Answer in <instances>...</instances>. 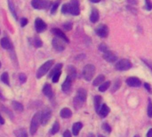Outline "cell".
<instances>
[{"mask_svg": "<svg viewBox=\"0 0 152 137\" xmlns=\"http://www.w3.org/2000/svg\"><path fill=\"white\" fill-rule=\"evenodd\" d=\"M86 96H87V93L85 89L80 88L77 90V96L74 99V103L76 108H79L80 106H82V103H84L86 101Z\"/></svg>", "mask_w": 152, "mask_h": 137, "instance_id": "obj_1", "label": "cell"}, {"mask_svg": "<svg viewBox=\"0 0 152 137\" xmlns=\"http://www.w3.org/2000/svg\"><path fill=\"white\" fill-rule=\"evenodd\" d=\"M95 74V67L93 64H87L84 67L83 77L86 81H91Z\"/></svg>", "mask_w": 152, "mask_h": 137, "instance_id": "obj_2", "label": "cell"}, {"mask_svg": "<svg viewBox=\"0 0 152 137\" xmlns=\"http://www.w3.org/2000/svg\"><path fill=\"white\" fill-rule=\"evenodd\" d=\"M53 62H54L53 60H49V61L45 62L38 69V70H37V78H42L43 76H45V75L49 71V70L52 68Z\"/></svg>", "mask_w": 152, "mask_h": 137, "instance_id": "obj_3", "label": "cell"}, {"mask_svg": "<svg viewBox=\"0 0 152 137\" xmlns=\"http://www.w3.org/2000/svg\"><path fill=\"white\" fill-rule=\"evenodd\" d=\"M40 116H41V113L40 112H37L34 116H33V119L31 120V125H30V134L32 136H34L36 134V132L37 131L38 129V127H39V124H40Z\"/></svg>", "mask_w": 152, "mask_h": 137, "instance_id": "obj_4", "label": "cell"}, {"mask_svg": "<svg viewBox=\"0 0 152 137\" xmlns=\"http://www.w3.org/2000/svg\"><path fill=\"white\" fill-rule=\"evenodd\" d=\"M131 68H132V63L127 59H122V60L118 61L116 64V69L120 71L128 70Z\"/></svg>", "mask_w": 152, "mask_h": 137, "instance_id": "obj_5", "label": "cell"}, {"mask_svg": "<svg viewBox=\"0 0 152 137\" xmlns=\"http://www.w3.org/2000/svg\"><path fill=\"white\" fill-rule=\"evenodd\" d=\"M69 5V13L72 15H78L80 13L79 10V2L78 0H71Z\"/></svg>", "mask_w": 152, "mask_h": 137, "instance_id": "obj_6", "label": "cell"}, {"mask_svg": "<svg viewBox=\"0 0 152 137\" xmlns=\"http://www.w3.org/2000/svg\"><path fill=\"white\" fill-rule=\"evenodd\" d=\"M51 116H52V112H51V110L46 108L43 111V112L41 113V116H40V123L43 125V126H45L47 125V123L49 122L50 119H51Z\"/></svg>", "mask_w": 152, "mask_h": 137, "instance_id": "obj_7", "label": "cell"}, {"mask_svg": "<svg viewBox=\"0 0 152 137\" xmlns=\"http://www.w3.org/2000/svg\"><path fill=\"white\" fill-rule=\"evenodd\" d=\"M49 4L50 3L45 0H32L31 1V4H32L33 8L38 9V10L46 8L49 5Z\"/></svg>", "mask_w": 152, "mask_h": 137, "instance_id": "obj_8", "label": "cell"}, {"mask_svg": "<svg viewBox=\"0 0 152 137\" xmlns=\"http://www.w3.org/2000/svg\"><path fill=\"white\" fill-rule=\"evenodd\" d=\"M96 34L101 37H106L109 35V28L107 27V25L104 24H101L98 26V28L95 30Z\"/></svg>", "mask_w": 152, "mask_h": 137, "instance_id": "obj_9", "label": "cell"}, {"mask_svg": "<svg viewBox=\"0 0 152 137\" xmlns=\"http://www.w3.org/2000/svg\"><path fill=\"white\" fill-rule=\"evenodd\" d=\"M35 28L37 33H41L46 29V23L40 18H37L35 21Z\"/></svg>", "mask_w": 152, "mask_h": 137, "instance_id": "obj_10", "label": "cell"}, {"mask_svg": "<svg viewBox=\"0 0 152 137\" xmlns=\"http://www.w3.org/2000/svg\"><path fill=\"white\" fill-rule=\"evenodd\" d=\"M103 59L105 61H107L108 62H117L118 57L112 52L108 50L107 52L103 53Z\"/></svg>", "mask_w": 152, "mask_h": 137, "instance_id": "obj_11", "label": "cell"}, {"mask_svg": "<svg viewBox=\"0 0 152 137\" xmlns=\"http://www.w3.org/2000/svg\"><path fill=\"white\" fill-rule=\"evenodd\" d=\"M126 84L131 87H139L141 86V80L137 78L132 77L126 79Z\"/></svg>", "mask_w": 152, "mask_h": 137, "instance_id": "obj_12", "label": "cell"}, {"mask_svg": "<svg viewBox=\"0 0 152 137\" xmlns=\"http://www.w3.org/2000/svg\"><path fill=\"white\" fill-rule=\"evenodd\" d=\"M52 32L58 37V38H61V39H62L63 41H65V42H67V43H69V38L66 37V35L60 29H56V28H54V29H52Z\"/></svg>", "mask_w": 152, "mask_h": 137, "instance_id": "obj_13", "label": "cell"}, {"mask_svg": "<svg viewBox=\"0 0 152 137\" xmlns=\"http://www.w3.org/2000/svg\"><path fill=\"white\" fill-rule=\"evenodd\" d=\"M53 46L54 47V49L56 50V51H58V52H61V51H63L64 50V45H63V44H62V42L61 41V39L60 38H53Z\"/></svg>", "mask_w": 152, "mask_h": 137, "instance_id": "obj_14", "label": "cell"}, {"mask_svg": "<svg viewBox=\"0 0 152 137\" xmlns=\"http://www.w3.org/2000/svg\"><path fill=\"white\" fill-rule=\"evenodd\" d=\"M72 80H73V79H72L71 77H69V76L67 77L66 80L64 81V83H63L62 86H61V88H62V91H63V92H65V93L69 92V90L70 89L71 85H72Z\"/></svg>", "mask_w": 152, "mask_h": 137, "instance_id": "obj_15", "label": "cell"}, {"mask_svg": "<svg viewBox=\"0 0 152 137\" xmlns=\"http://www.w3.org/2000/svg\"><path fill=\"white\" fill-rule=\"evenodd\" d=\"M1 45L4 49H7V50H10L12 48V42L8 37H3L1 39Z\"/></svg>", "mask_w": 152, "mask_h": 137, "instance_id": "obj_16", "label": "cell"}, {"mask_svg": "<svg viewBox=\"0 0 152 137\" xmlns=\"http://www.w3.org/2000/svg\"><path fill=\"white\" fill-rule=\"evenodd\" d=\"M110 108L107 106V104H105V103H103L102 106H101V109H100V111H99V114H100V116L102 117V118H105L106 116H108V114L110 113Z\"/></svg>", "mask_w": 152, "mask_h": 137, "instance_id": "obj_17", "label": "cell"}, {"mask_svg": "<svg viewBox=\"0 0 152 137\" xmlns=\"http://www.w3.org/2000/svg\"><path fill=\"white\" fill-rule=\"evenodd\" d=\"M43 93L45 95H46L47 97L51 98L53 96V90H52V86L49 84H45V86L43 87Z\"/></svg>", "mask_w": 152, "mask_h": 137, "instance_id": "obj_18", "label": "cell"}, {"mask_svg": "<svg viewBox=\"0 0 152 137\" xmlns=\"http://www.w3.org/2000/svg\"><path fill=\"white\" fill-rule=\"evenodd\" d=\"M83 127V124L81 122H77L73 125L72 127V133L74 136H77L79 134V131L82 129Z\"/></svg>", "mask_w": 152, "mask_h": 137, "instance_id": "obj_19", "label": "cell"}, {"mask_svg": "<svg viewBox=\"0 0 152 137\" xmlns=\"http://www.w3.org/2000/svg\"><path fill=\"white\" fill-rule=\"evenodd\" d=\"M60 115H61V117L63 118V119H69V118L71 117L72 112H71V111H70L69 108H64V109H62V110L61 111Z\"/></svg>", "mask_w": 152, "mask_h": 137, "instance_id": "obj_20", "label": "cell"}, {"mask_svg": "<svg viewBox=\"0 0 152 137\" xmlns=\"http://www.w3.org/2000/svg\"><path fill=\"white\" fill-rule=\"evenodd\" d=\"M102 106V97L100 95H96L94 97V108L96 112H99Z\"/></svg>", "mask_w": 152, "mask_h": 137, "instance_id": "obj_21", "label": "cell"}, {"mask_svg": "<svg viewBox=\"0 0 152 137\" xmlns=\"http://www.w3.org/2000/svg\"><path fill=\"white\" fill-rule=\"evenodd\" d=\"M98 20H99V12L96 9H93L91 15H90V21L94 23V22L98 21Z\"/></svg>", "mask_w": 152, "mask_h": 137, "instance_id": "obj_22", "label": "cell"}, {"mask_svg": "<svg viewBox=\"0 0 152 137\" xmlns=\"http://www.w3.org/2000/svg\"><path fill=\"white\" fill-rule=\"evenodd\" d=\"M104 80H105V77L103 76V75H99L94 80V86H100V85H102L103 82H104Z\"/></svg>", "mask_w": 152, "mask_h": 137, "instance_id": "obj_23", "label": "cell"}, {"mask_svg": "<svg viewBox=\"0 0 152 137\" xmlns=\"http://www.w3.org/2000/svg\"><path fill=\"white\" fill-rule=\"evenodd\" d=\"M14 135H15V136L16 137H28L27 131H26L24 128L17 129V130L14 132Z\"/></svg>", "mask_w": 152, "mask_h": 137, "instance_id": "obj_24", "label": "cell"}, {"mask_svg": "<svg viewBox=\"0 0 152 137\" xmlns=\"http://www.w3.org/2000/svg\"><path fill=\"white\" fill-rule=\"evenodd\" d=\"M12 106H13V109H14L16 111H18V112H21V111H23V110H24L23 105H22L21 103H18V102H12Z\"/></svg>", "mask_w": 152, "mask_h": 137, "instance_id": "obj_25", "label": "cell"}, {"mask_svg": "<svg viewBox=\"0 0 152 137\" xmlns=\"http://www.w3.org/2000/svg\"><path fill=\"white\" fill-rule=\"evenodd\" d=\"M59 130H60V124H59L58 121H55L54 124H53V127H52V129H51V131H50V134L52 136H53L56 133H58Z\"/></svg>", "mask_w": 152, "mask_h": 137, "instance_id": "obj_26", "label": "cell"}, {"mask_svg": "<svg viewBox=\"0 0 152 137\" xmlns=\"http://www.w3.org/2000/svg\"><path fill=\"white\" fill-rule=\"evenodd\" d=\"M61 68H62V64L61 63H58L53 70H52V71L50 72V74H49V77H53L55 73H57V72H59V71H61Z\"/></svg>", "mask_w": 152, "mask_h": 137, "instance_id": "obj_27", "label": "cell"}, {"mask_svg": "<svg viewBox=\"0 0 152 137\" xmlns=\"http://www.w3.org/2000/svg\"><path fill=\"white\" fill-rule=\"evenodd\" d=\"M110 86V81L103 82L102 85H100V86H99V91H101V92H105V91H107V90L109 89Z\"/></svg>", "mask_w": 152, "mask_h": 137, "instance_id": "obj_28", "label": "cell"}, {"mask_svg": "<svg viewBox=\"0 0 152 137\" xmlns=\"http://www.w3.org/2000/svg\"><path fill=\"white\" fill-rule=\"evenodd\" d=\"M1 80L3 83H4L5 85L9 86L10 85V81H9V76H8V73L7 72H4L2 75H1Z\"/></svg>", "mask_w": 152, "mask_h": 137, "instance_id": "obj_29", "label": "cell"}, {"mask_svg": "<svg viewBox=\"0 0 152 137\" xmlns=\"http://www.w3.org/2000/svg\"><path fill=\"white\" fill-rule=\"evenodd\" d=\"M8 4H9V8L12 12V14L13 15L14 19H17V14H16V12H15V8H14V4L12 3V0H8Z\"/></svg>", "mask_w": 152, "mask_h": 137, "instance_id": "obj_30", "label": "cell"}, {"mask_svg": "<svg viewBox=\"0 0 152 137\" xmlns=\"http://www.w3.org/2000/svg\"><path fill=\"white\" fill-rule=\"evenodd\" d=\"M69 69H68V70H69V77H71L72 78V79H74L75 78H76V75H77V73H76V69H75V67H73V66H69L68 67Z\"/></svg>", "mask_w": 152, "mask_h": 137, "instance_id": "obj_31", "label": "cell"}, {"mask_svg": "<svg viewBox=\"0 0 152 137\" xmlns=\"http://www.w3.org/2000/svg\"><path fill=\"white\" fill-rule=\"evenodd\" d=\"M60 3H61V0H58V1H56V2H54V3L53 4L52 8H51V12H52V13H54V12H56L57 8L59 7Z\"/></svg>", "mask_w": 152, "mask_h": 137, "instance_id": "obj_32", "label": "cell"}, {"mask_svg": "<svg viewBox=\"0 0 152 137\" xmlns=\"http://www.w3.org/2000/svg\"><path fill=\"white\" fill-rule=\"evenodd\" d=\"M121 86V80L120 79H117L114 83V86L112 88V92H116Z\"/></svg>", "mask_w": 152, "mask_h": 137, "instance_id": "obj_33", "label": "cell"}, {"mask_svg": "<svg viewBox=\"0 0 152 137\" xmlns=\"http://www.w3.org/2000/svg\"><path fill=\"white\" fill-rule=\"evenodd\" d=\"M34 45H35V46L37 48H39V47H41L43 45V43H42V41H41V39L39 37H36L34 39Z\"/></svg>", "mask_w": 152, "mask_h": 137, "instance_id": "obj_34", "label": "cell"}, {"mask_svg": "<svg viewBox=\"0 0 152 137\" xmlns=\"http://www.w3.org/2000/svg\"><path fill=\"white\" fill-rule=\"evenodd\" d=\"M148 116L150 118H152V103L151 100H149V104H148V109H147Z\"/></svg>", "mask_w": 152, "mask_h": 137, "instance_id": "obj_35", "label": "cell"}, {"mask_svg": "<svg viewBox=\"0 0 152 137\" xmlns=\"http://www.w3.org/2000/svg\"><path fill=\"white\" fill-rule=\"evenodd\" d=\"M61 71H59V72H57V73H55L52 78H53V83H57L58 81H59V79H60V77H61Z\"/></svg>", "mask_w": 152, "mask_h": 137, "instance_id": "obj_36", "label": "cell"}, {"mask_svg": "<svg viewBox=\"0 0 152 137\" xmlns=\"http://www.w3.org/2000/svg\"><path fill=\"white\" fill-rule=\"evenodd\" d=\"M102 129L105 130L107 133H110V132H111V127H110V126H109L107 123L102 124Z\"/></svg>", "mask_w": 152, "mask_h": 137, "instance_id": "obj_37", "label": "cell"}, {"mask_svg": "<svg viewBox=\"0 0 152 137\" xmlns=\"http://www.w3.org/2000/svg\"><path fill=\"white\" fill-rule=\"evenodd\" d=\"M61 12L66 14V13H69V5L68 4H65L62 5V8H61Z\"/></svg>", "mask_w": 152, "mask_h": 137, "instance_id": "obj_38", "label": "cell"}, {"mask_svg": "<svg viewBox=\"0 0 152 137\" xmlns=\"http://www.w3.org/2000/svg\"><path fill=\"white\" fill-rule=\"evenodd\" d=\"M99 50L102 51V53H105V52L108 51V47H107V45H106L105 44H101V45H99Z\"/></svg>", "mask_w": 152, "mask_h": 137, "instance_id": "obj_39", "label": "cell"}, {"mask_svg": "<svg viewBox=\"0 0 152 137\" xmlns=\"http://www.w3.org/2000/svg\"><path fill=\"white\" fill-rule=\"evenodd\" d=\"M63 28L66 30H70L72 29V23L71 22H67V23L63 24Z\"/></svg>", "mask_w": 152, "mask_h": 137, "instance_id": "obj_40", "label": "cell"}, {"mask_svg": "<svg viewBox=\"0 0 152 137\" xmlns=\"http://www.w3.org/2000/svg\"><path fill=\"white\" fill-rule=\"evenodd\" d=\"M145 4H146V9L151 11L152 9V3L151 0H145Z\"/></svg>", "mask_w": 152, "mask_h": 137, "instance_id": "obj_41", "label": "cell"}, {"mask_svg": "<svg viewBox=\"0 0 152 137\" xmlns=\"http://www.w3.org/2000/svg\"><path fill=\"white\" fill-rule=\"evenodd\" d=\"M20 81L23 84V83H25L26 82V80H27V77H26V75L24 74V73H21V74H20Z\"/></svg>", "mask_w": 152, "mask_h": 137, "instance_id": "obj_42", "label": "cell"}, {"mask_svg": "<svg viewBox=\"0 0 152 137\" xmlns=\"http://www.w3.org/2000/svg\"><path fill=\"white\" fill-rule=\"evenodd\" d=\"M144 86H145V88H146V90L150 93V94H151L152 91H151V86H150V84L149 83H145L144 84Z\"/></svg>", "mask_w": 152, "mask_h": 137, "instance_id": "obj_43", "label": "cell"}, {"mask_svg": "<svg viewBox=\"0 0 152 137\" xmlns=\"http://www.w3.org/2000/svg\"><path fill=\"white\" fill-rule=\"evenodd\" d=\"M27 23H28V20H27L26 18H22L21 21H20V25H21V27H25V26L27 25Z\"/></svg>", "mask_w": 152, "mask_h": 137, "instance_id": "obj_44", "label": "cell"}, {"mask_svg": "<svg viewBox=\"0 0 152 137\" xmlns=\"http://www.w3.org/2000/svg\"><path fill=\"white\" fill-rule=\"evenodd\" d=\"M63 137H71V133H70L69 130H66V131L64 132Z\"/></svg>", "mask_w": 152, "mask_h": 137, "instance_id": "obj_45", "label": "cell"}, {"mask_svg": "<svg viewBox=\"0 0 152 137\" xmlns=\"http://www.w3.org/2000/svg\"><path fill=\"white\" fill-rule=\"evenodd\" d=\"M127 2L130 4H137V0H127Z\"/></svg>", "mask_w": 152, "mask_h": 137, "instance_id": "obj_46", "label": "cell"}, {"mask_svg": "<svg viewBox=\"0 0 152 137\" xmlns=\"http://www.w3.org/2000/svg\"><path fill=\"white\" fill-rule=\"evenodd\" d=\"M147 137H152V128L149 130V132L147 134Z\"/></svg>", "mask_w": 152, "mask_h": 137, "instance_id": "obj_47", "label": "cell"}, {"mask_svg": "<svg viewBox=\"0 0 152 137\" xmlns=\"http://www.w3.org/2000/svg\"><path fill=\"white\" fill-rule=\"evenodd\" d=\"M0 124H2V125L4 124V119L1 116H0Z\"/></svg>", "mask_w": 152, "mask_h": 137, "instance_id": "obj_48", "label": "cell"}, {"mask_svg": "<svg viewBox=\"0 0 152 137\" xmlns=\"http://www.w3.org/2000/svg\"><path fill=\"white\" fill-rule=\"evenodd\" d=\"M0 99H1V100H4V95H2L1 92H0Z\"/></svg>", "mask_w": 152, "mask_h": 137, "instance_id": "obj_49", "label": "cell"}, {"mask_svg": "<svg viewBox=\"0 0 152 137\" xmlns=\"http://www.w3.org/2000/svg\"><path fill=\"white\" fill-rule=\"evenodd\" d=\"M89 1H91L92 3H98V2H100V0H89Z\"/></svg>", "mask_w": 152, "mask_h": 137, "instance_id": "obj_50", "label": "cell"}, {"mask_svg": "<svg viewBox=\"0 0 152 137\" xmlns=\"http://www.w3.org/2000/svg\"><path fill=\"white\" fill-rule=\"evenodd\" d=\"M88 137H95V136H94V134L90 133V134L88 135Z\"/></svg>", "mask_w": 152, "mask_h": 137, "instance_id": "obj_51", "label": "cell"}, {"mask_svg": "<svg viewBox=\"0 0 152 137\" xmlns=\"http://www.w3.org/2000/svg\"><path fill=\"white\" fill-rule=\"evenodd\" d=\"M134 137H141V136H138V135H136V136H134Z\"/></svg>", "mask_w": 152, "mask_h": 137, "instance_id": "obj_52", "label": "cell"}, {"mask_svg": "<svg viewBox=\"0 0 152 137\" xmlns=\"http://www.w3.org/2000/svg\"><path fill=\"white\" fill-rule=\"evenodd\" d=\"M99 137H104V136H99Z\"/></svg>", "mask_w": 152, "mask_h": 137, "instance_id": "obj_53", "label": "cell"}, {"mask_svg": "<svg viewBox=\"0 0 152 137\" xmlns=\"http://www.w3.org/2000/svg\"><path fill=\"white\" fill-rule=\"evenodd\" d=\"M0 67H1V62H0Z\"/></svg>", "mask_w": 152, "mask_h": 137, "instance_id": "obj_54", "label": "cell"}]
</instances>
